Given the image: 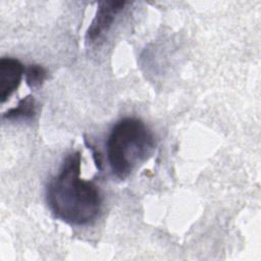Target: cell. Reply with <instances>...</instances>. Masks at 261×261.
<instances>
[{
    "label": "cell",
    "instance_id": "obj_2",
    "mask_svg": "<svg viewBox=\"0 0 261 261\" xmlns=\"http://www.w3.org/2000/svg\"><path fill=\"white\" fill-rule=\"evenodd\" d=\"M106 146L111 171L117 178L124 179L152 154L155 139L141 119L125 117L113 125Z\"/></svg>",
    "mask_w": 261,
    "mask_h": 261
},
{
    "label": "cell",
    "instance_id": "obj_3",
    "mask_svg": "<svg viewBox=\"0 0 261 261\" xmlns=\"http://www.w3.org/2000/svg\"><path fill=\"white\" fill-rule=\"evenodd\" d=\"M125 1H100L95 16L87 30V42L94 43L101 38L112 25L116 16L124 9Z\"/></svg>",
    "mask_w": 261,
    "mask_h": 261
},
{
    "label": "cell",
    "instance_id": "obj_5",
    "mask_svg": "<svg viewBox=\"0 0 261 261\" xmlns=\"http://www.w3.org/2000/svg\"><path fill=\"white\" fill-rule=\"evenodd\" d=\"M37 112L36 101L32 95H28L20 99L17 105L8 109L2 114L3 119L7 120H19V119H32Z\"/></svg>",
    "mask_w": 261,
    "mask_h": 261
},
{
    "label": "cell",
    "instance_id": "obj_4",
    "mask_svg": "<svg viewBox=\"0 0 261 261\" xmlns=\"http://www.w3.org/2000/svg\"><path fill=\"white\" fill-rule=\"evenodd\" d=\"M24 74L22 63L11 57L0 59V101L4 103L18 88Z\"/></svg>",
    "mask_w": 261,
    "mask_h": 261
},
{
    "label": "cell",
    "instance_id": "obj_6",
    "mask_svg": "<svg viewBox=\"0 0 261 261\" xmlns=\"http://www.w3.org/2000/svg\"><path fill=\"white\" fill-rule=\"evenodd\" d=\"M24 79L31 89L40 88L47 79V70L40 64H30L24 68Z\"/></svg>",
    "mask_w": 261,
    "mask_h": 261
},
{
    "label": "cell",
    "instance_id": "obj_1",
    "mask_svg": "<svg viewBox=\"0 0 261 261\" xmlns=\"http://www.w3.org/2000/svg\"><path fill=\"white\" fill-rule=\"evenodd\" d=\"M81 153L72 152L65 158L46 191L47 203L53 215L72 225L92 223L102 207V196L97 185L81 176Z\"/></svg>",
    "mask_w": 261,
    "mask_h": 261
}]
</instances>
